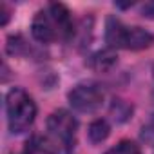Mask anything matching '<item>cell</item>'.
<instances>
[{
    "label": "cell",
    "instance_id": "6da1fadb",
    "mask_svg": "<svg viewBox=\"0 0 154 154\" xmlns=\"http://www.w3.org/2000/svg\"><path fill=\"white\" fill-rule=\"evenodd\" d=\"M31 33L40 44H51L56 40L72 38L74 26L69 9L63 4H49L47 9H42L35 15L31 24Z\"/></svg>",
    "mask_w": 154,
    "mask_h": 154
},
{
    "label": "cell",
    "instance_id": "7a4b0ae2",
    "mask_svg": "<svg viewBox=\"0 0 154 154\" xmlns=\"http://www.w3.org/2000/svg\"><path fill=\"white\" fill-rule=\"evenodd\" d=\"M6 114L9 131L13 134H20L33 125L36 118V105L24 89L13 87L6 94Z\"/></svg>",
    "mask_w": 154,
    "mask_h": 154
},
{
    "label": "cell",
    "instance_id": "3957f363",
    "mask_svg": "<svg viewBox=\"0 0 154 154\" xmlns=\"http://www.w3.org/2000/svg\"><path fill=\"white\" fill-rule=\"evenodd\" d=\"M105 40L111 49L140 51L154 44V35L141 27H127L118 18H109L105 29Z\"/></svg>",
    "mask_w": 154,
    "mask_h": 154
},
{
    "label": "cell",
    "instance_id": "277c9868",
    "mask_svg": "<svg viewBox=\"0 0 154 154\" xmlns=\"http://www.w3.org/2000/svg\"><path fill=\"white\" fill-rule=\"evenodd\" d=\"M67 100L78 112H96L105 100V93L98 84H80L69 91Z\"/></svg>",
    "mask_w": 154,
    "mask_h": 154
},
{
    "label": "cell",
    "instance_id": "5b68a950",
    "mask_svg": "<svg viewBox=\"0 0 154 154\" xmlns=\"http://www.w3.org/2000/svg\"><path fill=\"white\" fill-rule=\"evenodd\" d=\"M47 131L56 141H60L63 147H67V150H71L74 147L78 122L69 111L58 109L47 118Z\"/></svg>",
    "mask_w": 154,
    "mask_h": 154
},
{
    "label": "cell",
    "instance_id": "8992f818",
    "mask_svg": "<svg viewBox=\"0 0 154 154\" xmlns=\"http://www.w3.org/2000/svg\"><path fill=\"white\" fill-rule=\"evenodd\" d=\"M22 154H56V145L53 143L51 138L35 134L27 140Z\"/></svg>",
    "mask_w": 154,
    "mask_h": 154
},
{
    "label": "cell",
    "instance_id": "52a82bcc",
    "mask_svg": "<svg viewBox=\"0 0 154 154\" xmlns=\"http://www.w3.org/2000/svg\"><path fill=\"white\" fill-rule=\"evenodd\" d=\"M116 62H118V56H116V53L109 47V49H103V51H98L93 58H91V67L94 69V71H98V72H107V71H111L114 65H116Z\"/></svg>",
    "mask_w": 154,
    "mask_h": 154
},
{
    "label": "cell",
    "instance_id": "ba28073f",
    "mask_svg": "<svg viewBox=\"0 0 154 154\" xmlns=\"http://www.w3.org/2000/svg\"><path fill=\"white\" fill-rule=\"evenodd\" d=\"M109 132H111V127H109V123H107L105 120H94V122L89 125V131H87L89 140H91L93 143H102V141H105L107 136H109Z\"/></svg>",
    "mask_w": 154,
    "mask_h": 154
},
{
    "label": "cell",
    "instance_id": "9c48e42d",
    "mask_svg": "<svg viewBox=\"0 0 154 154\" xmlns=\"http://www.w3.org/2000/svg\"><path fill=\"white\" fill-rule=\"evenodd\" d=\"M111 112L114 116L116 122H125L131 112H132V107L127 103V102H122V100H114L112 102V107H111Z\"/></svg>",
    "mask_w": 154,
    "mask_h": 154
},
{
    "label": "cell",
    "instance_id": "30bf717a",
    "mask_svg": "<svg viewBox=\"0 0 154 154\" xmlns=\"http://www.w3.org/2000/svg\"><path fill=\"white\" fill-rule=\"evenodd\" d=\"M105 154H141V152H140V147H138L134 141L123 140V141H120L118 145H114L112 149H109Z\"/></svg>",
    "mask_w": 154,
    "mask_h": 154
},
{
    "label": "cell",
    "instance_id": "8fae6325",
    "mask_svg": "<svg viewBox=\"0 0 154 154\" xmlns=\"http://www.w3.org/2000/svg\"><path fill=\"white\" fill-rule=\"evenodd\" d=\"M141 138H143V141H147L150 147H154V118H152L145 127H143Z\"/></svg>",
    "mask_w": 154,
    "mask_h": 154
},
{
    "label": "cell",
    "instance_id": "7c38bea8",
    "mask_svg": "<svg viewBox=\"0 0 154 154\" xmlns=\"http://www.w3.org/2000/svg\"><path fill=\"white\" fill-rule=\"evenodd\" d=\"M141 15L145 18H154V2H145L141 6Z\"/></svg>",
    "mask_w": 154,
    "mask_h": 154
},
{
    "label": "cell",
    "instance_id": "4fadbf2b",
    "mask_svg": "<svg viewBox=\"0 0 154 154\" xmlns=\"http://www.w3.org/2000/svg\"><path fill=\"white\" fill-rule=\"evenodd\" d=\"M8 20H9V9H8V6H6V4H2V20H0V24L6 26V24H8Z\"/></svg>",
    "mask_w": 154,
    "mask_h": 154
}]
</instances>
